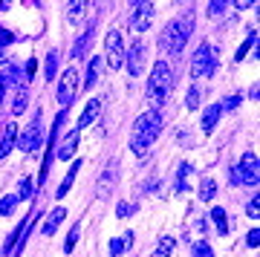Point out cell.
I'll return each instance as SVG.
<instances>
[{
  "label": "cell",
  "mask_w": 260,
  "mask_h": 257,
  "mask_svg": "<svg viewBox=\"0 0 260 257\" xmlns=\"http://www.w3.org/2000/svg\"><path fill=\"white\" fill-rule=\"evenodd\" d=\"M159 130H162V119H159L156 110H145L136 119V127H133V139H130V150L136 153V156H145L148 153V147L153 145V139L159 136Z\"/></svg>",
  "instance_id": "cell-1"
},
{
  "label": "cell",
  "mask_w": 260,
  "mask_h": 257,
  "mask_svg": "<svg viewBox=\"0 0 260 257\" xmlns=\"http://www.w3.org/2000/svg\"><path fill=\"white\" fill-rule=\"evenodd\" d=\"M191 32H194V18H191V15L177 18V20H171V23L165 26V32H162V41H159V44H162V49H165V52L179 55V52L185 49Z\"/></svg>",
  "instance_id": "cell-2"
},
{
  "label": "cell",
  "mask_w": 260,
  "mask_h": 257,
  "mask_svg": "<svg viewBox=\"0 0 260 257\" xmlns=\"http://www.w3.org/2000/svg\"><path fill=\"white\" fill-rule=\"evenodd\" d=\"M171 84H174V73H171V67H168L165 61H159V64L153 67V73H150V81H148V104H150V110L159 113V104L165 101Z\"/></svg>",
  "instance_id": "cell-3"
},
{
  "label": "cell",
  "mask_w": 260,
  "mask_h": 257,
  "mask_svg": "<svg viewBox=\"0 0 260 257\" xmlns=\"http://www.w3.org/2000/svg\"><path fill=\"white\" fill-rule=\"evenodd\" d=\"M214 67H217V46L203 44L191 58V75L194 78H208L214 73Z\"/></svg>",
  "instance_id": "cell-4"
},
{
  "label": "cell",
  "mask_w": 260,
  "mask_h": 257,
  "mask_svg": "<svg viewBox=\"0 0 260 257\" xmlns=\"http://www.w3.org/2000/svg\"><path fill=\"white\" fill-rule=\"evenodd\" d=\"M257 168H260V159L257 153H243L240 165L232 171V182L234 185H257Z\"/></svg>",
  "instance_id": "cell-5"
},
{
  "label": "cell",
  "mask_w": 260,
  "mask_h": 257,
  "mask_svg": "<svg viewBox=\"0 0 260 257\" xmlns=\"http://www.w3.org/2000/svg\"><path fill=\"white\" fill-rule=\"evenodd\" d=\"M104 61H107V67L113 73L124 67V44H121V35L116 29H110L107 38H104Z\"/></svg>",
  "instance_id": "cell-6"
},
{
  "label": "cell",
  "mask_w": 260,
  "mask_h": 257,
  "mask_svg": "<svg viewBox=\"0 0 260 257\" xmlns=\"http://www.w3.org/2000/svg\"><path fill=\"white\" fill-rule=\"evenodd\" d=\"M150 23H153V3L142 0V3H136V6H133V15H130V26H133V32H145Z\"/></svg>",
  "instance_id": "cell-7"
},
{
  "label": "cell",
  "mask_w": 260,
  "mask_h": 257,
  "mask_svg": "<svg viewBox=\"0 0 260 257\" xmlns=\"http://www.w3.org/2000/svg\"><path fill=\"white\" fill-rule=\"evenodd\" d=\"M75 90H78V73L70 67L64 73V78H61V87H58V101H61V107H70L75 101Z\"/></svg>",
  "instance_id": "cell-8"
},
{
  "label": "cell",
  "mask_w": 260,
  "mask_h": 257,
  "mask_svg": "<svg viewBox=\"0 0 260 257\" xmlns=\"http://www.w3.org/2000/svg\"><path fill=\"white\" fill-rule=\"evenodd\" d=\"M41 142H44V130H41V121H32V124H29L26 130H23V133H20V139H18V147L20 150H23V153H32V150H35L38 145H41Z\"/></svg>",
  "instance_id": "cell-9"
},
{
  "label": "cell",
  "mask_w": 260,
  "mask_h": 257,
  "mask_svg": "<svg viewBox=\"0 0 260 257\" xmlns=\"http://www.w3.org/2000/svg\"><path fill=\"white\" fill-rule=\"evenodd\" d=\"M142 61H145V44H142V41H133L130 52H124V67H127V73L133 75V78L142 73Z\"/></svg>",
  "instance_id": "cell-10"
},
{
  "label": "cell",
  "mask_w": 260,
  "mask_h": 257,
  "mask_svg": "<svg viewBox=\"0 0 260 257\" xmlns=\"http://www.w3.org/2000/svg\"><path fill=\"white\" fill-rule=\"evenodd\" d=\"M99 110H102V101H99V99H90V101H87V107H84L81 119H78V130L90 127V124L99 119Z\"/></svg>",
  "instance_id": "cell-11"
},
{
  "label": "cell",
  "mask_w": 260,
  "mask_h": 257,
  "mask_svg": "<svg viewBox=\"0 0 260 257\" xmlns=\"http://www.w3.org/2000/svg\"><path fill=\"white\" fill-rule=\"evenodd\" d=\"M220 116H223L220 104H211V107H205V113H203V130H205V133H211V130L217 127Z\"/></svg>",
  "instance_id": "cell-12"
},
{
  "label": "cell",
  "mask_w": 260,
  "mask_h": 257,
  "mask_svg": "<svg viewBox=\"0 0 260 257\" xmlns=\"http://www.w3.org/2000/svg\"><path fill=\"white\" fill-rule=\"evenodd\" d=\"M75 145H78V133H70V136H67V142H61V147H58V153L55 156L58 159H73V153H75Z\"/></svg>",
  "instance_id": "cell-13"
},
{
  "label": "cell",
  "mask_w": 260,
  "mask_h": 257,
  "mask_svg": "<svg viewBox=\"0 0 260 257\" xmlns=\"http://www.w3.org/2000/svg\"><path fill=\"white\" fill-rule=\"evenodd\" d=\"M15 133H18V127H15V124H9V127H6V133H3V139H0V159L9 156V150L15 147Z\"/></svg>",
  "instance_id": "cell-14"
},
{
  "label": "cell",
  "mask_w": 260,
  "mask_h": 257,
  "mask_svg": "<svg viewBox=\"0 0 260 257\" xmlns=\"http://www.w3.org/2000/svg\"><path fill=\"white\" fill-rule=\"evenodd\" d=\"M64 217H67V208H55V211L49 214L47 226H44V234H47V237H49V234H55V229L61 226V220H64Z\"/></svg>",
  "instance_id": "cell-15"
},
{
  "label": "cell",
  "mask_w": 260,
  "mask_h": 257,
  "mask_svg": "<svg viewBox=\"0 0 260 257\" xmlns=\"http://www.w3.org/2000/svg\"><path fill=\"white\" fill-rule=\"evenodd\" d=\"M78 171H81V162H73V168H70V176H67L64 182H61V188L55 191V197H58V200H64V197H67V191L73 188V179H75V174H78Z\"/></svg>",
  "instance_id": "cell-16"
},
{
  "label": "cell",
  "mask_w": 260,
  "mask_h": 257,
  "mask_svg": "<svg viewBox=\"0 0 260 257\" xmlns=\"http://www.w3.org/2000/svg\"><path fill=\"white\" fill-rule=\"evenodd\" d=\"M90 38H93V23H90V26L84 29L81 38L75 41V46H73V58H81V55H84V46L90 44Z\"/></svg>",
  "instance_id": "cell-17"
},
{
  "label": "cell",
  "mask_w": 260,
  "mask_h": 257,
  "mask_svg": "<svg viewBox=\"0 0 260 257\" xmlns=\"http://www.w3.org/2000/svg\"><path fill=\"white\" fill-rule=\"evenodd\" d=\"M102 58H90V64H87V87H93L99 81V70H102Z\"/></svg>",
  "instance_id": "cell-18"
},
{
  "label": "cell",
  "mask_w": 260,
  "mask_h": 257,
  "mask_svg": "<svg viewBox=\"0 0 260 257\" xmlns=\"http://www.w3.org/2000/svg\"><path fill=\"white\" fill-rule=\"evenodd\" d=\"M174 246H177V240L174 237H162L159 240V246H156V251H153V257H171Z\"/></svg>",
  "instance_id": "cell-19"
},
{
  "label": "cell",
  "mask_w": 260,
  "mask_h": 257,
  "mask_svg": "<svg viewBox=\"0 0 260 257\" xmlns=\"http://www.w3.org/2000/svg\"><path fill=\"white\" fill-rule=\"evenodd\" d=\"M214 194H217V185H214V179H203V182H200V200H203V202H211Z\"/></svg>",
  "instance_id": "cell-20"
},
{
  "label": "cell",
  "mask_w": 260,
  "mask_h": 257,
  "mask_svg": "<svg viewBox=\"0 0 260 257\" xmlns=\"http://www.w3.org/2000/svg\"><path fill=\"white\" fill-rule=\"evenodd\" d=\"M211 220L217 222V231L225 237V234H229V220H225V211H223V208H214V211H211Z\"/></svg>",
  "instance_id": "cell-21"
},
{
  "label": "cell",
  "mask_w": 260,
  "mask_h": 257,
  "mask_svg": "<svg viewBox=\"0 0 260 257\" xmlns=\"http://www.w3.org/2000/svg\"><path fill=\"white\" fill-rule=\"evenodd\" d=\"M18 197H3L0 200V217H9V214H15V208H18Z\"/></svg>",
  "instance_id": "cell-22"
},
{
  "label": "cell",
  "mask_w": 260,
  "mask_h": 257,
  "mask_svg": "<svg viewBox=\"0 0 260 257\" xmlns=\"http://www.w3.org/2000/svg\"><path fill=\"white\" fill-rule=\"evenodd\" d=\"M55 73H58V52H49V55H47V70H44V78H47V81H52V78H55Z\"/></svg>",
  "instance_id": "cell-23"
},
{
  "label": "cell",
  "mask_w": 260,
  "mask_h": 257,
  "mask_svg": "<svg viewBox=\"0 0 260 257\" xmlns=\"http://www.w3.org/2000/svg\"><path fill=\"white\" fill-rule=\"evenodd\" d=\"M257 44V32H254V29H251V35L246 38V41H243V46L240 49H237V61H243V58H246V52H249L251 46Z\"/></svg>",
  "instance_id": "cell-24"
},
{
  "label": "cell",
  "mask_w": 260,
  "mask_h": 257,
  "mask_svg": "<svg viewBox=\"0 0 260 257\" xmlns=\"http://www.w3.org/2000/svg\"><path fill=\"white\" fill-rule=\"evenodd\" d=\"M185 107H188V110H197V107H200V90H197V87H191V90H188Z\"/></svg>",
  "instance_id": "cell-25"
},
{
  "label": "cell",
  "mask_w": 260,
  "mask_h": 257,
  "mask_svg": "<svg viewBox=\"0 0 260 257\" xmlns=\"http://www.w3.org/2000/svg\"><path fill=\"white\" fill-rule=\"evenodd\" d=\"M194 257H214V251L205 240H200V243H194Z\"/></svg>",
  "instance_id": "cell-26"
},
{
  "label": "cell",
  "mask_w": 260,
  "mask_h": 257,
  "mask_svg": "<svg viewBox=\"0 0 260 257\" xmlns=\"http://www.w3.org/2000/svg\"><path fill=\"white\" fill-rule=\"evenodd\" d=\"M32 191H35V188H32V182H29V179H20V185H18V200H29V197H32Z\"/></svg>",
  "instance_id": "cell-27"
},
{
  "label": "cell",
  "mask_w": 260,
  "mask_h": 257,
  "mask_svg": "<svg viewBox=\"0 0 260 257\" xmlns=\"http://www.w3.org/2000/svg\"><path fill=\"white\" fill-rule=\"evenodd\" d=\"M78 234H81V226H73V231H70V237H67V243H64V251H73V248H75Z\"/></svg>",
  "instance_id": "cell-28"
},
{
  "label": "cell",
  "mask_w": 260,
  "mask_h": 257,
  "mask_svg": "<svg viewBox=\"0 0 260 257\" xmlns=\"http://www.w3.org/2000/svg\"><path fill=\"white\" fill-rule=\"evenodd\" d=\"M81 15H84V3H73L70 6V23H81Z\"/></svg>",
  "instance_id": "cell-29"
},
{
  "label": "cell",
  "mask_w": 260,
  "mask_h": 257,
  "mask_svg": "<svg viewBox=\"0 0 260 257\" xmlns=\"http://www.w3.org/2000/svg\"><path fill=\"white\" fill-rule=\"evenodd\" d=\"M26 90H18V95H15V113H18V116H20V113H23V110H26Z\"/></svg>",
  "instance_id": "cell-30"
},
{
  "label": "cell",
  "mask_w": 260,
  "mask_h": 257,
  "mask_svg": "<svg viewBox=\"0 0 260 257\" xmlns=\"http://www.w3.org/2000/svg\"><path fill=\"white\" fill-rule=\"evenodd\" d=\"M237 107H240V95H232L220 104V110H237Z\"/></svg>",
  "instance_id": "cell-31"
},
{
  "label": "cell",
  "mask_w": 260,
  "mask_h": 257,
  "mask_svg": "<svg viewBox=\"0 0 260 257\" xmlns=\"http://www.w3.org/2000/svg\"><path fill=\"white\" fill-rule=\"evenodd\" d=\"M124 240H113L110 243V257H121V251H124Z\"/></svg>",
  "instance_id": "cell-32"
},
{
  "label": "cell",
  "mask_w": 260,
  "mask_h": 257,
  "mask_svg": "<svg viewBox=\"0 0 260 257\" xmlns=\"http://www.w3.org/2000/svg\"><path fill=\"white\" fill-rule=\"evenodd\" d=\"M257 197H254V200H251L249 202V205H246V214H249V217H254V220H257V217H260V205H257Z\"/></svg>",
  "instance_id": "cell-33"
},
{
  "label": "cell",
  "mask_w": 260,
  "mask_h": 257,
  "mask_svg": "<svg viewBox=\"0 0 260 257\" xmlns=\"http://www.w3.org/2000/svg\"><path fill=\"white\" fill-rule=\"evenodd\" d=\"M246 243H249V248H257V243H260V231H257V229H251V231H249V237H246Z\"/></svg>",
  "instance_id": "cell-34"
},
{
  "label": "cell",
  "mask_w": 260,
  "mask_h": 257,
  "mask_svg": "<svg viewBox=\"0 0 260 257\" xmlns=\"http://www.w3.org/2000/svg\"><path fill=\"white\" fill-rule=\"evenodd\" d=\"M208 12H211L214 18H220V15L225 12V3H223V0H217V3H211V9H208Z\"/></svg>",
  "instance_id": "cell-35"
},
{
  "label": "cell",
  "mask_w": 260,
  "mask_h": 257,
  "mask_svg": "<svg viewBox=\"0 0 260 257\" xmlns=\"http://www.w3.org/2000/svg\"><path fill=\"white\" fill-rule=\"evenodd\" d=\"M133 214V205L130 202H119V217H130Z\"/></svg>",
  "instance_id": "cell-36"
},
{
  "label": "cell",
  "mask_w": 260,
  "mask_h": 257,
  "mask_svg": "<svg viewBox=\"0 0 260 257\" xmlns=\"http://www.w3.org/2000/svg\"><path fill=\"white\" fill-rule=\"evenodd\" d=\"M35 67H38L35 58H32V61H26V75H35Z\"/></svg>",
  "instance_id": "cell-37"
},
{
  "label": "cell",
  "mask_w": 260,
  "mask_h": 257,
  "mask_svg": "<svg viewBox=\"0 0 260 257\" xmlns=\"http://www.w3.org/2000/svg\"><path fill=\"white\" fill-rule=\"evenodd\" d=\"M3 95H6V81H3V75H0V104H3Z\"/></svg>",
  "instance_id": "cell-38"
},
{
  "label": "cell",
  "mask_w": 260,
  "mask_h": 257,
  "mask_svg": "<svg viewBox=\"0 0 260 257\" xmlns=\"http://www.w3.org/2000/svg\"><path fill=\"white\" fill-rule=\"evenodd\" d=\"M0 64H3V46H0Z\"/></svg>",
  "instance_id": "cell-39"
}]
</instances>
